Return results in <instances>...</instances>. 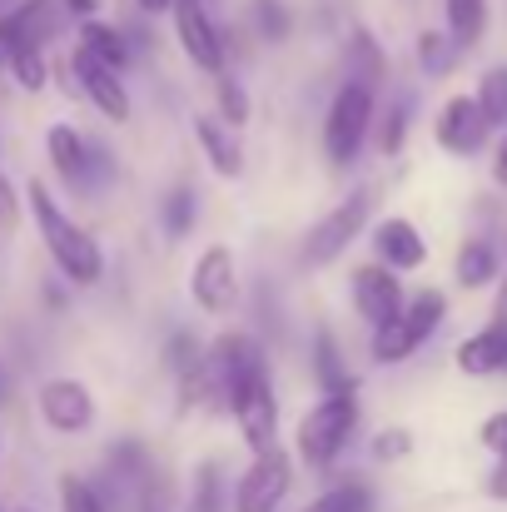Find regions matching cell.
<instances>
[{
    "label": "cell",
    "instance_id": "obj_1",
    "mask_svg": "<svg viewBox=\"0 0 507 512\" xmlns=\"http://www.w3.org/2000/svg\"><path fill=\"white\" fill-rule=\"evenodd\" d=\"M25 204H30L35 229H40V239H45L50 259L60 264V274H65L70 284H100V274H105V254H100L95 234H85V229H80V224L55 204V194H50L40 179H30Z\"/></svg>",
    "mask_w": 507,
    "mask_h": 512
},
{
    "label": "cell",
    "instance_id": "obj_2",
    "mask_svg": "<svg viewBox=\"0 0 507 512\" xmlns=\"http://www.w3.org/2000/svg\"><path fill=\"white\" fill-rule=\"evenodd\" d=\"M353 428H358V393H353V388L324 393V398L299 418V433H294L299 463H309V468H334V458L343 453V443L353 438Z\"/></svg>",
    "mask_w": 507,
    "mask_h": 512
},
{
    "label": "cell",
    "instance_id": "obj_3",
    "mask_svg": "<svg viewBox=\"0 0 507 512\" xmlns=\"http://www.w3.org/2000/svg\"><path fill=\"white\" fill-rule=\"evenodd\" d=\"M443 314H448V299L438 289H423V294L403 299L373 329V363H403V358H413L423 343L433 339V329L443 324Z\"/></svg>",
    "mask_w": 507,
    "mask_h": 512
},
{
    "label": "cell",
    "instance_id": "obj_4",
    "mask_svg": "<svg viewBox=\"0 0 507 512\" xmlns=\"http://www.w3.org/2000/svg\"><path fill=\"white\" fill-rule=\"evenodd\" d=\"M224 408L234 413L239 438H244L254 453H264V448L279 443V398H274V383H269V368H264V363H254L249 373H239V378L229 383Z\"/></svg>",
    "mask_w": 507,
    "mask_h": 512
},
{
    "label": "cell",
    "instance_id": "obj_5",
    "mask_svg": "<svg viewBox=\"0 0 507 512\" xmlns=\"http://www.w3.org/2000/svg\"><path fill=\"white\" fill-rule=\"evenodd\" d=\"M368 125H373V85L343 80L329 115H324V155H329V165L343 170V165L358 160V150L368 140Z\"/></svg>",
    "mask_w": 507,
    "mask_h": 512
},
{
    "label": "cell",
    "instance_id": "obj_6",
    "mask_svg": "<svg viewBox=\"0 0 507 512\" xmlns=\"http://www.w3.org/2000/svg\"><path fill=\"white\" fill-rule=\"evenodd\" d=\"M368 209H373V189H353L348 199H338L334 209L309 229V239H304V264L309 269H324V264H334L338 254L363 234V224H368Z\"/></svg>",
    "mask_w": 507,
    "mask_h": 512
},
{
    "label": "cell",
    "instance_id": "obj_7",
    "mask_svg": "<svg viewBox=\"0 0 507 512\" xmlns=\"http://www.w3.org/2000/svg\"><path fill=\"white\" fill-rule=\"evenodd\" d=\"M45 155H50V165L55 174L65 179V184H80V189H100L105 179H110V155H105V145H95V140H85L75 125H50L45 130Z\"/></svg>",
    "mask_w": 507,
    "mask_h": 512
},
{
    "label": "cell",
    "instance_id": "obj_8",
    "mask_svg": "<svg viewBox=\"0 0 507 512\" xmlns=\"http://www.w3.org/2000/svg\"><path fill=\"white\" fill-rule=\"evenodd\" d=\"M289 488H294V463H289V453L274 443V448L254 453L249 473L239 478L234 512H279V503L289 498Z\"/></svg>",
    "mask_w": 507,
    "mask_h": 512
},
{
    "label": "cell",
    "instance_id": "obj_9",
    "mask_svg": "<svg viewBox=\"0 0 507 512\" xmlns=\"http://www.w3.org/2000/svg\"><path fill=\"white\" fill-rule=\"evenodd\" d=\"M189 299L204 314H229L239 304V274H234V249L229 244H209L194 269H189Z\"/></svg>",
    "mask_w": 507,
    "mask_h": 512
},
{
    "label": "cell",
    "instance_id": "obj_10",
    "mask_svg": "<svg viewBox=\"0 0 507 512\" xmlns=\"http://www.w3.org/2000/svg\"><path fill=\"white\" fill-rule=\"evenodd\" d=\"M174 35H179V50L204 70V75H219L224 70V35L209 15V0H174Z\"/></svg>",
    "mask_w": 507,
    "mask_h": 512
},
{
    "label": "cell",
    "instance_id": "obj_11",
    "mask_svg": "<svg viewBox=\"0 0 507 512\" xmlns=\"http://www.w3.org/2000/svg\"><path fill=\"white\" fill-rule=\"evenodd\" d=\"M35 403H40V418L55 433H90L95 428V398L75 378H45L40 393H35Z\"/></svg>",
    "mask_w": 507,
    "mask_h": 512
},
{
    "label": "cell",
    "instance_id": "obj_12",
    "mask_svg": "<svg viewBox=\"0 0 507 512\" xmlns=\"http://www.w3.org/2000/svg\"><path fill=\"white\" fill-rule=\"evenodd\" d=\"M70 75H75V85L95 100V110H100V115H110L115 125H125V120H130V90H125L120 70H110L105 60H95L90 50H80V45H75V55H70Z\"/></svg>",
    "mask_w": 507,
    "mask_h": 512
},
{
    "label": "cell",
    "instance_id": "obj_13",
    "mask_svg": "<svg viewBox=\"0 0 507 512\" xmlns=\"http://www.w3.org/2000/svg\"><path fill=\"white\" fill-rule=\"evenodd\" d=\"M488 130L493 125H488V115H483V105L473 95H453L438 110V120H433V135H438V145L448 155H478L488 145Z\"/></svg>",
    "mask_w": 507,
    "mask_h": 512
},
{
    "label": "cell",
    "instance_id": "obj_14",
    "mask_svg": "<svg viewBox=\"0 0 507 512\" xmlns=\"http://www.w3.org/2000/svg\"><path fill=\"white\" fill-rule=\"evenodd\" d=\"M408 294H403V284H398V269H388V264H363L358 274H353V309H358V319H368L373 329L403 304Z\"/></svg>",
    "mask_w": 507,
    "mask_h": 512
},
{
    "label": "cell",
    "instance_id": "obj_15",
    "mask_svg": "<svg viewBox=\"0 0 507 512\" xmlns=\"http://www.w3.org/2000/svg\"><path fill=\"white\" fill-rule=\"evenodd\" d=\"M458 368L473 373V378L507 373V319H493V324H483L473 339L458 343Z\"/></svg>",
    "mask_w": 507,
    "mask_h": 512
},
{
    "label": "cell",
    "instance_id": "obj_16",
    "mask_svg": "<svg viewBox=\"0 0 507 512\" xmlns=\"http://www.w3.org/2000/svg\"><path fill=\"white\" fill-rule=\"evenodd\" d=\"M194 140H199V150H204L209 170L219 174V179H239V170H244V150H239V140H234V125H229V120L194 115Z\"/></svg>",
    "mask_w": 507,
    "mask_h": 512
},
{
    "label": "cell",
    "instance_id": "obj_17",
    "mask_svg": "<svg viewBox=\"0 0 507 512\" xmlns=\"http://www.w3.org/2000/svg\"><path fill=\"white\" fill-rule=\"evenodd\" d=\"M373 249L388 269H423V259H428V244L408 219H383L373 229Z\"/></svg>",
    "mask_w": 507,
    "mask_h": 512
},
{
    "label": "cell",
    "instance_id": "obj_18",
    "mask_svg": "<svg viewBox=\"0 0 507 512\" xmlns=\"http://www.w3.org/2000/svg\"><path fill=\"white\" fill-rule=\"evenodd\" d=\"M80 50H90V55L105 60L110 70H130V60H135V45H130L125 25H105V20H95V15L80 20Z\"/></svg>",
    "mask_w": 507,
    "mask_h": 512
},
{
    "label": "cell",
    "instance_id": "obj_19",
    "mask_svg": "<svg viewBox=\"0 0 507 512\" xmlns=\"http://www.w3.org/2000/svg\"><path fill=\"white\" fill-rule=\"evenodd\" d=\"M498 279V244L493 239H468L458 249V284L463 289H483Z\"/></svg>",
    "mask_w": 507,
    "mask_h": 512
},
{
    "label": "cell",
    "instance_id": "obj_20",
    "mask_svg": "<svg viewBox=\"0 0 507 512\" xmlns=\"http://www.w3.org/2000/svg\"><path fill=\"white\" fill-rule=\"evenodd\" d=\"M443 15H448V35L458 50L478 45L488 30V0H443Z\"/></svg>",
    "mask_w": 507,
    "mask_h": 512
},
{
    "label": "cell",
    "instance_id": "obj_21",
    "mask_svg": "<svg viewBox=\"0 0 507 512\" xmlns=\"http://www.w3.org/2000/svg\"><path fill=\"white\" fill-rule=\"evenodd\" d=\"M348 80H363V85H378L383 80V50H378V40L368 35V30H353L348 35Z\"/></svg>",
    "mask_w": 507,
    "mask_h": 512
},
{
    "label": "cell",
    "instance_id": "obj_22",
    "mask_svg": "<svg viewBox=\"0 0 507 512\" xmlns=\"http://www.w3.org/2000/svg\"><path fill=\"white\" fill-rule=\"evenodd\" d=\"M473 100L483 105V115H488V125H493V130L507 125V65L483 70V80H478V95H473Z\"/></svg>",
    "mask_w": 507,
    "mask_h": 512
},
{
    "label": "cell",
    "instance_id": "obj_23",
    "mask_svg": "<svg viewBox=\"0 0 507 512\" xmlns=\"http://www.w3.org/2000/svg\"><path fill=\"white\" fill-rule=\"evenodd\" d=\"M304 512H373V493L363 483H338L329 493H319Z\"/></svg>",
    "mask_w": 507,
    "mask_h": 512
},
{
    "label": "cell",
    "instance_id": "obj_24",
    "mask_svg": "<svg viewBox=\"0 0 507 512\" xmlns=\"http://www.w3.org/2000/svg\"><path fill=\"white\" fill-rule=\"evenodd\" d=\"M179 512H224L219 508V463H199L194 468V483H189Z\"/></svg>",
    "mask_w": 507,
    "mask_h": 512
},
{
    "label": "cell",
    "instance_id": "obj_25",
    "mask_svg": "<svg viewBox=\"0 0 507 512\" xmlns=\"http://www.w3.org/2000/svg\"><path fill=\"white\" fill-rule=\"evenodd\" d=\"M453 35L448 30H423L418 35V65L428 70V75H448L453 70Z\"/></svg>",
    "mask_w": 507,
    "mask_h": 512
},
{
    "label": "cell",
    "instance_id": "obj_26",
    "mask_svg": "<svg viewBox=\"0 0 507 512\" xmlns=\"http://www.w3.org/2000/svg\"><path fill=\"white\" fill-rule=\"evenodd\" d=\"M15 85H25V90H40L45 85V75H50V65H45V45H30V50H20L15 60H10V70H5Z\"/></svg>",
    "mask_w": 507,
    "mask_h": 512
},
{
    "label": "cell",
    "instance_id": "obj_27",
    "mask_svg": "<svg viewBox=\"0 0 507 512\" xmlns=\"http://www.w3.org/2000/svg\"><path fill=\"white\" fill-rule=\"evenodd\" d=\"M60 512H110V508H105V498H100L85 478L65 473V478H60Z\"/></svg>",
    "mask_w": 507,
    "mask_h": 512
},
{
    "label": "cell",
    "instance_id": "obj_28",
    "mask_svg": "<svg viewBox=\"0 0 507 512\" xmlns=\"http://www.w3.org/2000/svg\"><path fill=\"white\" fill-rule=\"evenodd\" d=\"M194 224V189H174L165 199V234L169 239H184Z\"/></svg>",
    "mask_w": 507,
    "mask_h": 512
},
{
    "label": "cell",
    "instance_id": "obj_29",
    "mask_svg": "<svg viewBox=\"0 0 507 512\" xmlns=\"http://www.w3.org/2000/svg\"><path fill=\"white\" fill-rule=\"evenodd\" d=\"M254 25L264 40H284L289 35V5L284 0H254Z\"/></svg>",
    "mask_w": 507,
    "mask_h": 512
},
{
    "label": "cell",
    "instance_id": "obj_30",
    "mask_svg": "<svg viewBox=\"0 0 507 512\" xmlns=\"http://www.w3.org/2000/svg\"><path fill=\"white\" fill-rule=\"evenodd\" d=\"M319 383H324V393H334V388H353V378L338 368V348L329 334H319Z\"/></svg>",
    "mask_w": 507,
    "mask_h": 512
},
{
    "label": "cell",
    "instance_id": "obj_31",
    "mask_svg": "<svg viewBox=\"0 0 507 512\" xmlns=\"http://www.w3.org/2000/svg\"><path fill=\"white\" fill-rule=\"evenodd\" d=\"M408 453H413V433H403V428H388V433L373 438V458H378V463H398V458H408Z\"/></svg>",
    "mask_w": 507,
    "mask_h": 512
},
{
    "label": "cell",
    "instance_id": "obj_32",
    "mask_svg": "<svg viewBox=\"0 0 507 512\" xmlns=\"http://www.w3.org/2000/svg\"><path fill=\"white\" fill-rule=\"evenodd\" d=\"M219 115H224L229 125H244V120H249V100H244V90H239L234 80H219Z\"/></svg>",
    "mask_w": 507,
    "mask_h": 512
},
{
    "label": "cell",
    "instance_id": "obj_33",
    "mask_svg": "<svg viewBox=\"0 0 507 512\" xmlns=\"http://www.w3.org/2000/svg\"><path fill=\"white\" fill-rule=\"evenodd\" d=\"M403 130H408V105H398L388 120H383V135H378V150L383 155H398L403 150Z\"/></svg>",
    "mask_w": 507,
    "mask_h": 512
},
{
    "label": "cell",
    "instance_id": "obj_34",
    "mask_svg": "<svg viewBox=\"0 0 507 512\" xmlns=\"http://www.w3.org/2000/svg\"><path fill=\"white\" fill-rule=\"evenodd\" d=\"M478 438H483V448H493L498 458H507V408L503 413H493V418L478 428Z\"/></svg>",
    "mask_w": 507,
    "mask_h": 512
},
{
    "label": "cell",
    "instance_id": "obj_35",
    "mask_svg": "<svg viewBox=\"0 0 507 512\" xmlns=\"http://www.w3.org/2000/svg\"><path fill=\"white\" fill-rule=\"evenodd\" d=\"M15 219H20V199H15L10 179L0 174V229H15Z\"/></svg>",
    "mask_w": 507,
    "mask_h": 512
},
{
    "label": "cell",
    "instance_id": "obj_36",
    "mask_svg": "<svg viewBox=\"0 0 507 512\" xmlns=\"http://www.w3.org/2000/svg\"><path fill=\"white\" fill-rule=\"evenodd\" d=\"M65 5V15H75V20H85V15H95L105 0H60Z\"/></svg>",
    "mask_w": 507,
    "mask_h": 512
},
{
    "label": "cell",
    "instance_id": "obj_37",
    "mask_svg": "<svg viewBox=\"0 0 507 512\" xmlns=\"http://www.w3.org/2000/svg\"><path fill=\"white\" fill-rule=\"evenodd\" d=\"M488 493H493V498H503V503H507V458L498 463V468H493V478H488Z\"/></svg>",
    "mask_w": 507,
    "mask_h": 512
},
{
    "label": "cell",
    "instance_id": "obj_38",
    "mask_svg": "<svg viewBox=\"0 0 507 512\" xmlns=\"http://www.w3.org/2000/svg\"><path fill=\"white\" fill-rule=\"evenodd\" d=\"M493 174H498V184H507V135L498 145V155H493Z\"/></svg>",
    "mask_w": 507,
    "mask_h": 512
},
{
    "label": "cell",
    "instance_id": "obj_39",
    "mask_svg": "<svg viewBox=\"0 0 507 512\" xmlns=\"http://www.w3.org/2000/svg\"><path fill=\"white\" fill-rule=\"evenodd\" d=\"M135 5H140L145 15H165V10L174 5V0H135Z\"/></svg>",
    "mask_w": 507,
    "mask_h": 512
},
{
    "label": "cell",
    "instance_id": "obj_40",
    "mask_svg": "<svg viewBox=\"0 0 507 512\" xmlns=\"http://www.w3.org/2000/svg\"><path fill=\"white\" fill-rule=\"evenodd\" d=\"M498 319H507V279H503V294H498Z\"/></svg>",
    "mask_w": 507,
    "mask_h": 512
}]
</instances>
